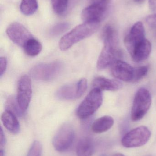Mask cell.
I'll use <instances>...</instances> for the list:
<instances>
[{
	"label": "cell",
	"instance_id": "cell-9",
	"mask_svg": "<svg viewBox=\"0 0 156 156\" xmlns=\"http://www.w3.org/2000/svg\"><path fill=\"white\" fill-rule=\"evenodd\" d=\"M145 30L143 23L136 22L133 25L124 39V44L130 55L145 39Z\"/></svg>",
	"mask_w": 156,
	"mask_h": 156
},
{
	"label": "cell",
	"instance_id": "cell-11",
	"mask_svg": "<svg viewBox=\"0 0 156 156\" xmlns=\"http://www.w3.org/2000/svg\"><path fill=\"white\" fill-rule=\"evenodd\" d=\"M6 32L8 37L13 43L22 47L29 39L34 37L24 25L17 22L11 24L7 27Z\"/></svg>",
	"mask_w": 156,
	"mask_h": 156
},
{
	"label": "cell",
	"instance_id": "cell-25",
	"mask_svg": "<svg viewBox=\"0 0 156 156\" xmlns=\"http://www.w3.org/2000/svg\"><path fill=\"white\" fill-rule=\"evenodd\" d=\"M148 71V67L146 66H143L135 69L132 81L136 82L141 80L146 76Z\"/></svg>",
	"mask_w": 156,
	"mask_h": 156
},
{
	"label": "cell",
	"instance_id": "cell-14",
	"mask_svg": "<svg viewBox=\"0 0 156 156\" xmlns=\"http://www.w3.org/2000/svg\"><path fill=\"white\" fill-rule=\"evenodd\" d=\"M1 120L5 128L10 133L14 134L19 133L20 125L16 115L8 110H6L2 114Z\"/></svg>",
	"mask_w": 156,
	"mask_h": 156
},
{
	"label": "cell",
	"instance_id": "cell-27",
	"mask_svg": "<svg viewBox=\"0 0 156 156\" xmlns=\"http://www.w3.org/2000/svg\"><path fill=\"white\" fill-rule=\"evenodd\" d=\"M146 21L147 25L154 31L156 35V13L147 16Z\"/></svg>",
	"mask_w": 156,
	"mask_h": 156
},
{
	"label": "cell",
	"instance_id": "cell-1",
	"mask_svg": "<svg viewBox=\"0 0 156 156\" xmlns=\"http://www.w3.org/2000/svg\"><path fill=\"white\" fill-rule=\"evenodd\" d=\"M103 48L97 63L99 70L111 66L114 62L120 60L122 53L119 47V38L117 32L113 27L107 25L103 30Z\"/></svg>",
	"mask_w": 156,
	"mask_h": 156
},
{
	"label": "cell",
	"instance_id": "cell-13",
	"mask_svg": "<svg viewBox=\"0 0 156 156\" xmlns=\"http://www.w3.org/2000/svg\"><path fill=\"white\" fill-rule=\"evenodd\" d=\"M93 88H97L101 90L116 91L122 87V83L118 80L107 79L104 77H97L93 82Z\"/></svg>",
	"mask_w": 156,
	"mask_h": 156
},
{
	"label": "cell",
	"instance_id": "cell-19",
	"mask_svg": "<svg viewBox=\"0 0 156 156\" xmlns=\"http://www.w3.org/2000/svg\"><path fill=\"white\" fill-rule=\"evenodd\" d=\"M25 52L27 55L31 57L36 56L39 55L42 49L41 43L33 38L29 39L23 47Z\"/></svg>",
	"mask_w": 156,
	"mask_h": 156
},
{
	"label": "cell",
	"instance_id": "cell-15",
	"mask_svg": "<svg viewBox=\"0 0 156 156\" xmlns=\"http://www.w3.org/2000/svg\"><path fill=\"white\" fill-rule=\"evenodd\" d=\"M152 45L150 41L146 39L135 48L131 55L135 62L139 63L146 60L151 54Z\"/></svg>",
	"mask_w": 156,
	"mask_h": 156
},
{
	"label": "cell",
	"instance_id": "cell-18",
	"mask_svg": "<svg viewBox=\"0 0 156 156\" xmlns=\"http://www.w3.org/2000/svg\"><path fill=\"white\" fill-rule=\"evenodd\" d=\"M57 96L62 100H70L78 99L77 83L64 85L57 92Z\"/></svg>",
	"mask_w": 156,
	"mask_h": 156
},
{
	"label": "cell",
	"instance_id": "cell-7",
	"mask_svg": "<svg viewBox=\"0 0 156 156\" xmlns=\"http://www.w3.org/2000/svg\"><path fill=\"white\" fill-rule=\"evenodd\" d=\"M151 133L145 126H140L127 133L122 139V145L126 148L140 147L146 144L150 137Z\"/></svg>",
	"mask_w": 156,
	"mask_h": 156
},
{
	"label": "cell",
	"instance_id": "cell-23",
	"mask_svg": "<svg viewBox=\"0 0 156 156\" xmlns=\"http://www.w3.org/2000/svg\"><path fill=\"white\" fill-rule=\"evenodd\" d=\"M70 27L67 23H61L57 24L50 29V34L52 36H57L66 32Z\"/></svg>",
	"mask_w": 156,
	"mask_h": 156
},
{
	"label": "cell",
	"instance_id": "cell-33",
	"mask_svg": "<svg viewBox=\"0 0 156 156\" xmlns=\"http://www.w3.org/2000/svg\"><path fill=\"white\" fill-rule=\"evenodd\" d=\"M135 1L136 2L141 3L142 2H143L144 0H135Z\"/></svg>",
	"mask_w": 156,
	"mask_h": 156
},
{
	"label": "cell",
	"instance_id": "cell-2",
	"mask_svg": "<svg viewBox=\"0 0 156 156\" xmlns=\"http://www.w3.org/2000/svg\"><path fill=\"white\" fill-rule=\"evenodd\" d=\"M100 23H84L73 28L60 41L59 47L62 51L67 50L79 41L88 38L99 29Z\"/></svg>",
	"mask_w": 156,
	"mask_h": 156
},
{
	"label": "cell",
	"instance_id": "cell-34",
	"mask_svg": "<svg viewBox=\"0 0 156 156\" xmlns=\"http://www.w3.org/2000/svg\"><path fill=\"white\" fill-rule=\"evenodd\" d=\"M89 1H90L91 2H92V3L94 2H96L97 0H89Z\"/></svg>",
	"mask_w": 156,
	"mask_h": 156
},
{
	"label": "cell",
	"instance_id": "cell-3",
	"mask_svg": "<svg viewBox=\"0 0 156 156\" xmlns=\"http://www.w3.org/2000/svg\"><path fill=\"white\" fill-rule=\"evenodd\" d=\"M102 102V91L97 88H93L78 107L77 115L81 119L89 118L100 107Z\"/></svg>",
	"mask_w": 156,
	"mask_h": 156
},
{
	"label": "cell",
	"instance_id": "cell-24",
	"mask_svg": "<svg viewBox=\"0 0 156 156\" xmlns=\"http://www.w3.org/2000/svg\"><path fill=\"white\" fill-rule=\"evenodd\" d=\"M42 146L39 141H35L27 153V156H42Z\"/></svg>",
	"mask_w": 156,
	"mask_h": 156
},
{
	"label": "cell",
	"instance_id": "cell-16",
	"mask_svg": "<svg viewBox=\"0 0 156 156\" xmlns=\"http://www.w3.org/2000/svg\"><path fill=\"white\" fill-rule=\"evenodd\" d=\"M114 124V120L111 116L105 115L95 120L92 125L91 130L95 133H101L110 130Z\"/></svg>",
	"mask_w": 156,
	"mask_h": 156
},
{
	"label": "cell",
	"instance_id": "cell-29",
	"mask_svg": "<svg viewBox=\"0 0 156 156\" xmlns=\"http://www.w3.org/2000/svg\"><path fill=\"white\" fill-rule=\"evenodd\" d=\"M1 136H0V145L1 147H3L6 144V139H5V136L4 133L3 131L2 127L1 128Z\"/></svg>",
	"mask_w": 156,
	"mask_h": 156
},
{
	"label": "cell",
	"instance_id": "cell-12",
	"mask_svg": "<svg viewBox=\"0 0 156 156\" xmlns=\"http://www.w3.org/2000/svg\"><path fill=\"white\" fill-rule=\"evenodd\" d=\"M110 67L111 73L114 78L125 82L133 80L135 69L128 63L120 59Z\"/></svg>",
	"mask_w": 156,
	"mask_h": 156
},
{
	"label": "cell",
	"instance_id": "cell-5",
	"mask_svg": "<svg viewBox=\"0 0 156 156\" xmlns=\"http://www.w3.org/2000/svg\"><path fill=\"white\" fill-rule=\"evenodd\" d=\"M152 103V96L147 89L142 88L139 89L134 99L131 112V119L137 122L145 116L150 109Z\"/></svg>",
	"mask_w": 156,
	"mask_h": 156
},
{
	"label": "cell",
	"instance_id": "cell-4",
	"mask_svg": "<svg viewBox=\"0 0 156 156\" xmlns=\"http://www.w3.org/2000/svg\"><path fill=\"white\" fill-rule=\"evenodd\" d=\"M111 0H97L82 10L81 17L84 23H100L106 17Z\"/></svg>",
	"mask_w": 156,
	"mask_h": 156
},
{
	"label": "cell",
	"instance_id": "cell-22",
	"mask_svg": "<svg viewBox=\"0 0 156 156\" xmlns=\"http://www.w3.org/2000/svg\"><path fill=\"white\" fill-rule=\"evenodd\" d=\"M68 2L69 0H51L52 8L56 13L61 15L67 10Z\"/></svg>",
	"mask_w": 156,
	"mask_h": 156
},
{
	"label": "cell",
	"instance_id": "cell-20",
	"mask_svg": "<svg viewBox=\"0 0 156 156\" xmlns=\"http://www.w3.org/2000/svg\"><path fill=\"white\" fill-rule=\"evenodd\" d=\"M38 8L37 0H22L20 10L26 16L34 14Z\"/></svg>",
	"mask_w": 156,
	"mask_h": 156
},
{
	"label": "cell",
	"instance_id": "cell-10",
	"mask_svg": "<svg viewBox=\"0 0 156 156\" xmlns=\"http://www.w3.org/2000/svg\"><path fill=\"white\" fill-rule=\"evenodd\" d=\"M31 80L27 75H24L18 81L16 100L20 108L24 112L27 110L32 97Z\"/></svg>",
	"mask_w": 156,
	"mask_h": 156
},
{
	"label": "cell",
	"instance_id": "cell-21",
	"mask_svg": "<svg viewBox=\"0 0 156 156\" xmlns=\"http://www.w3.org/2000/svg\"><path fill=\"white\" fill-rule=\"evenodd\" d=\"M5 108L6 110L10 111L16 116L21 117L24 115L25 112L20 108L16 98V99L13 96H10L7 99L5 103Z\"/></svg>",
	"mask_w": 156,
	"mask_h": 156
},
{
	"label": "cell",
	"instance_id": "cell-28",
	"mask_svg": "<svg viewBox=\"0 0 156 156\" xmlns=\"http://www.w3.org/2000/svg\"><path fill=\"white\" fill-rule=\"evenodd\" d=\"M7 67V60L5 57H1L0 58V76L2 77L4 75Z\"/></svg>",
	"mask_w": 156,
	"mask_h": 156
},
{
	"label": "cell",
	"instance_id": "cell-8",
	"mask_svg": "<svg viewBox=\"0 0 156 156\" xmlns=\"http://www.w3.org/2000/svg\"><path fill=\"white\" fill-rule=\"evenodd\" d=\"M75 138L74 128L70 124H65L56 133L52 144L54 148L58 152H66L71 147Z\"/></svg>",
	"mask_w": 156,
	"mask_h": 156
},
{
	"label": "cell",
	"instance_id": "cell-26",
	"mask_svg": "<svg viewBox=\"0 0 156 156\" xmlns=\"http://www.w3.org/2000/svg\"><path fill=\"white\" fill-rule=\"evenodd\" d=\"M87 88V80L85 78L81 79L77 83V94L78 98L82 96Z\"/></svg>",
	"mask_w": 156,
	"mask_h": 156
},
{
	"label": "cell",
	"instance_id": "cell-31",
	"mask_svg": "<svg viewBox=\"0 0 156 156\" xmlns=\"http://www.w3.org/2000/svg\"><path fill=\"white\" fill-rule=\"evenodd\" d=\"M113 156H125L124 155L121 153H117V154H114Z\"/></svg>",
	"mask_w": 156,
	"mask_h": 156
},
{
	"label": "cell",
	"instance_id": "cell-17",
	"mask_svg": "<svg viewBox=\"0 0 156 156\" xmlns=\"http://www.w3.org/2000/svg\"><path fill=\"white\" fill-rule=\"evenodd\" d=\"M94 151L93 142L91 138L85 136L80 139L77 144V156H92Z\"/></svg>",
	"mask_w": 156,
	"mask_h": 156
},
{
	"label": "cell",
	"instance_id": "cell-30",
	"mask_svg": "<svg viewBox=\"0 0 156 156\" xmlns=\"http://www.w3.org/2000/svg\"><path fill=\"white\" fill-rule=\"evenodd\" d=\"M149 7L153 12L156 11V0H149Z\"/></svg>",
	"mask_w": 156,
	"mask_h": 156
},
{
	"label": "cell",
	"instance_id": "cell-32",
	"mask_svg": "<svg viewBox=\"0 0 156 156\" xmlns=\"http://www.w3.org/2000/svg\"><path fill=\"white\" fill-rule=\"evenodd\" d=\"M4 156V151L2 149H1L0 151V156Z\"/></svg>",
	"mask_w": 156,
	"mask_h": 156
},
{
	"label": "cell",
	"instance_id": "cell-6",
	"mask_svg": "<svg viewBox=\"0 0 156 156\" xmlns=\"http://www.w3.org/2000/svg\"><path fill=\"white\" fill-rule=\"evenodd\" d=\"M63 64L59 61L36 65L30 71L31 76L38 80L49 81L56 78L62 70Z\"/></svg>",
	"mask_w": 156,
	"mask_h": 156
}]
</instances>
